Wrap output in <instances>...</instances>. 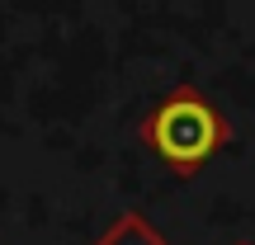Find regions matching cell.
Listing matches in <instances>:
<instances>
[{"label":"cell","mask_w":255,"mask_h":245,"mask_svg":"<svg viewBox=\"0 0 255 245\" xmlns=\"http://www.w3.org/2000/svg\"><path fill=\"white\" fill-rule=\"evenodd\" d=\"M95 245H165V241H161V231H156L146 217H137V212H123V217L114 222V227L104 231Z\"/></svg>","instance_id":"cell-2"},{"label":"cell","mask_w":255,"mask_h":245,"mask_svg":"<svg viewBox=\"0 0 255 245\" xmlns=\"http://www.w3.org/2000/svg\"><path fill=\"white\" fill-rule=\"evenodd\" d=\"M142 137L170 170L194 174L222 142H227V123L218 118V109H213L199 90L180 85L175 94H165L151 109V118L142 123Z\"/></svg>","instance_id":"cell-1"}]
</instances>
